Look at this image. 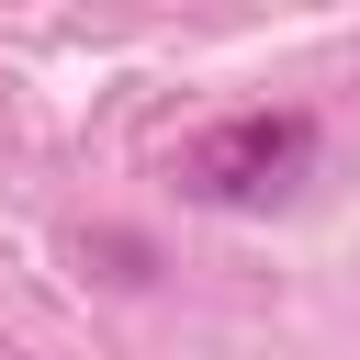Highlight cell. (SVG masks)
Here are the masks:
<instances>
[{
	"label": "cell",
	"instance_id": "cell-1",
	"mask_svg": "<svg viewBox=\"0 0 360 360\" xmlns=\"http://www.w3.org/2000/svg\"><path fill=\"white\" fill-rule=\"evenodd\" d=\"M304 169H315V124L304 112H236V124L180 146V180L202 202H281Z\"/></svg>",
	"mask_w": 360,
	"mask_h": 360
}]
</instances>
